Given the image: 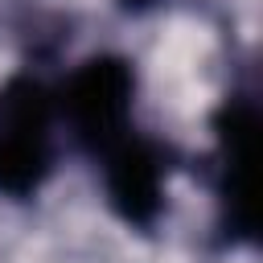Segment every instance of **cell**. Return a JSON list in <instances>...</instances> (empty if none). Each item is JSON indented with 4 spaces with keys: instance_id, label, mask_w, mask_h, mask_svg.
Returning a JSON list of instances; mask_svg holds the SVG:
<instances>
[{
    "instance_id": "cell-4",
    "label": "cell",
    "mask_w": 263,
    "mask_h": 263,
    "mask_svg": "<svg viewBox=\"0 0 263 263\" xmlns=\"http://www.w3.org/2000/svg\"><path fill=\"white\" fill-rule=\"evenodd\" d=\"M119 4H123L127 12H144V8H152L156 0H119Z\"/></svg>"
},
{
    "instance_id": "cell-3",
    "label": "cell",
    "mask_w": 263,
    "mask_h": 263,
    "mask_svg": "<svg viewBox=\"0 0 263 263\" xmlns=\"http://www.w3.org/2000/svg\"><path fill=\"white\" fill-rule=\"evenodd\" d=\"M251 156H255V99L226 95L218 111V201L230 234H255L251 197Z\"/></svg>"
},
{
    "instance_id": "cell-1",
    "label": "cell",
    "mask_w": 263,
    "mask_h": 263,
    "mask_svg": "<svg viewBox=\"0 0 263 263\" xmlns=\"http://www.w3.org/2000/svg\"><path fill=\"white\" fill-rule=\"evenodd\" d=\"M132 95H136L132 66L123 58L103 53L70 74L58 99V115L70 123L82 152L103 168L111 205L127 222L152 226L164 193V152L136 132Z\"/></svg>"
},
{
    "instance_id": "cell-2",
    "label": "cell",
    "mask_w": 263,
    "mask_h": 263,
    "mask_svg": "<svg viewBox=\"0 0 263 263\" xmlns=\"http://www.w3.org/2000/svg\"><path fill=\"white\" fill-rule=\"evenodd\" d=\"M53 119L58 99L45 82L16 74L0 86V189L8 197H29L53 160Z\"/></svg>"
}]
</instances>
